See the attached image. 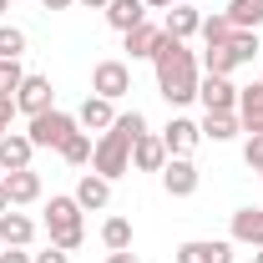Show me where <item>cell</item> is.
<instances>
[{
  "mask_svg": "<svg viewBox=\"0 0 263 263\" xmlns=\"http://www.w3.org/2000/svg\"><path fill=\"white\" fill-rule=\"evenodd\" d=\"M147 132V117L132 106V111H117V122L97 137V147H91V172L106 177V182H117V177H127L132 172V142Z\"/></svg>",
  "mask_w": 263,
  "mask_h": 263,
  "instance_id": "1",
  "label": "cell"
},
{
  "mask_svg": "<svg viewBox=\"0 0 263 263\" xmlns=\"http://www.w3.org/2000/svg\"><path fill=\"white\" fill-rule=\"evenodd\" d=\"M152 66H157V91L167 97V106L197 101V81H202V76H197V56L187 51V41H172V35L162 31Z\"/></svg>",
  "mask_w": 263,
  "mask_h": 263,
  "instance_id": "2",
  "label": "cell"
},
{
  "mask_svg": "<svg viewBox=\"0 0 263 263\" xmlns=\"http://www.w3.org/2000/svg\"><path fill=\"white\" fill-rule=\"evenodd\" d=\"M81 213H86V208H81L76 197H51V202H46V233H51L56 248H66V253L81 248V238H86Z\"/></svg>",
  "mask_w": 263,
  "mask_h": 263,
  "instance_id": "3",
  "label": "cell"
},
{
  "mask_svg": "<svg viewBox=\"0 0 263 263\" xmlns=\"http://www.w3.org/2000/svg\"><path fill=\"white\" fill-rule=\"evenodd\" d=\"M71 132H76V117H71V111H56V106H51V111L31 117V132H26V137H31L35 147H61Z\"/></svg>",
  "mask_w": 263,
  "mask_h": 263,
  "instance_id": "4",
  "label": "cell"
},
{
  "mask_svg": "<svg viewBox=\"0 0 263 263\" xmlns=\"http://www.w3.org/2000/svg\"><path fill=\"white\" fill-rule=\"evenodd\" d=\"M91 91L106 101H122L132 91V66L127 61H97V71H91Z\"/></svg>",
  "mask_w": 263,
  "mask_h": 263,
  "instance_id": "5",
  "label": "cell"
},
{
  "mask_svg": "<svg viewBox=\"0 0 263 263\" xmlns=\"http://www.w3.org/2000/svg\"><path fill=\"white\" fill-rule=\"evenodd\" d=\"M51 106H56L51 76H26V81H21V91H15V111H26V117H41V111H51Z\"/></svg>",
  "mask_w": 263,
  "mask_h": 263,
  "instance_id": "6",
  "label": "cell"
},
{
  "mask_svg": "<svg viewBox=\"0 0 263 263\" xmlns=\"http://www.w3.org/2000/svg\"><path fill=\"white\" fill-rule=\"evenodd\" d=\"M197 167H193V157H167V167H162V187H167V197H193L197 193Z\"/></svg>",
  "mask_w": 263,
  "mask_h": 263,
  "instance_id": "7",
  "label": "cell"
},
{
  "mask_svg": "<svg viewBox=\"0 0 263 263\" xmlns=\"http://www.w3.org/2000/svg\"><path fill=\"white\" fill-rule=\"evenodd\" d=\"M177 263H233V243L228 238H193L177 248Z\"/></svg>",
  "mask_w": 263,
  "mask_h": 263,
  "instance_id": "8",
  "label": "cell"
},
{
  "mask_svg": "<svg viewBox=\"0 0 263 263\" xmlns=\"http://www.w3.org/2000/svg\"><path fill=\"white\" fill-rule=\"evenodd\" d=\"M197 101H202V111H238V86L228 76H208V81H197Z\"/></svg>",
  "mask_w": 263,
  "mask_h": 263,
  "instance_id": "9",
  "label": "cell"
},
{
  "mask_svg": "<svg viewBox=\"0 0 263 263\" xmlns=\"http://www.w3.org/2000/svg\"><path fill=\"white\" fill-rule=\"evenodd\" d=\"M197 142H202V127L197 122H187V117H172L162 132V147H167V157H187Z\"/></svg>",
  "mask_w": 263,
  "mask_h": 263,
  "instance_id": "10",
  "label": "cell"
},
{
  "mask_svg": "<svg viewBox=\"0 0 263 263\" xmlns=\"http://www.w3.org/2000/svg\"><path fill=\"white\" fill-rule=\"evenodd\" d=\"M35 157V142L26 132H5L0 137V172H21V167H31Z\"/></svg>",
  "mask_w": 263,
  "mask_h": 263,
  "instance_id": "11",
  "label": "cell"
},
{
  "mask_svg": "<svg viewBox=\"0 0 263 263\" xmlns=\"http://www.w3.org/2000/svg\"><path fill=\"white\" fill-rule=\"evenodd\" d=\"M228 233H233V243H243V248H263V208H238Z\"/></svg>",
  "mask_w": 263,
  "mask_h": 263,
  "instance_id": "12",
  "label": "cell"
},
{
  "mask_svg": "<svg viewBox=\"0 0 263 263\" xmlns=\"http://www.w3.org/2000/svg\"><path fill=\"white\" fill-rule=\"evenodd\" d=\"M132 167H137V172H162V167H167V147H162V137L142 132V137L132 142Z\"/></svg>",
  "mask_w": 263,
  "mask_h": 263,
  "instance_id": "13",
  "label": "cell"
},
{
  "mask_svg": "<svg viewBox=\"0 0 263 263\" xmlns=\"http://www.w3.org/2000/svg\"><path fill=\"white\" fill-rule=\"evenodd\" d=\"M162 31L172 35V41H187V35L202 31V15H197L187 0H177V5H167V21H162Z\"/></svg>",
  "mask_w": 263,
  "mask_h": 263,
  "instance_id": "14",
  "label": "cell"
},
{
  "mask_svg": "<svg viewBox=\"0 0 263 263\" xmlns=\"http://www.w3.org/2000/svg\"><path fill=\"white\" fill-rule=\"evenodd\" d=\"M5 197H10V208H26L41 197V172L31 167H21V172H5Z\"/></svg>",
  "mask_w": 263,
  "mask_h": 263,
  "instance_id": "15",
  "label": "cell"
},
{
  "mask_svg": "<svg viewBox=\"0 0 263 263\" xmlns=\"http://www.w3.org/2000/svg\"><path fill=\"white\" fill-rule=\"evenodd\" d=\"M111 122H117V101H106V97H86L81 111H76V127H86V132H106Z\"/></svg>",
  "mask_w": 263,
  "mask_h": 263,
  "instance_id": "16",
  "label": "cell"
},
{
  "mask_svg": "<svg viewBox=\"0 0 263 263\" xmlns=\"http://www.w3.org/2000/svg\"><path fill=\"white\" fill-rule=\"evenodd\" d=\"M31 238H35V223L26 213H15V208L0 213V243H5V248H26Z\"/></svg>",
  "mask_w": 263,
  "mask_h": 263,
  "instance_id": "17",
  "label": "cell"
},
{
  "mask_svg": "<svg viewBox=\"0 0 263 263\" xmlns=\"http://www.w3.org/2000/svg\"><path fill=\"white\" fill-rule=\"evenodd\" d=\"M71 197H76L86 213H101V208L111 202V182H106V177H97V172H86V177L76 182V193H71Z\"/></svg>",
  "mask_w": 263,
  "mask_h": 263,
  "instance_id": "18",
  "label": "cell"
},
{
  "mask_svg": "<svg viewBox=\"0 0 263 263\" xmlns=\"http://www.w3.org/2000/svg\"><path fill=\"white\" fill-rule=\"evenodd\" d=\"M142 21H147V5H142V0H106V26H111V31L127 35L132 26H142Z\"/></svg>",
  "mask_w": 263,
  "mask_h": 263,
  "instance_id": "19",
  "label": "cell"
},
{
  "mask_svg": "<svg viewBox=\"0 0 263 263\" xmlns=\"http://www.w3.org/2000/svg\"><path fill=\"white\" fill-rule=\"evenodd\" d=\"M238 122H243V132H263V81L238 91Z\"/></svg>",
  "mask_w": 263,
  "mask_h": 263,
  "instance_id": "20",
  "label": "cell"
},
{
  "mask_svg": "<svg viewBox=\"0 0 263 263\" xmlns=\"http://www.w3.org/2000/svg\"><path fill=\"white\" fill-rule=\"evenodd\" d=\"M157 41H162V26H132L127 31V51H132V61H152L157 56Z\"/></svg>",
  "mask_w": 263,
  "mask_h": 263,
  "instance_id": "21",
  "label": "cell"
},
{
  "mask_svg": "<svg viewBox=\"0 0 263 263\" xmlns=\"http://www.w3.org/2000/svg\"><path fill=\"white\" fill-rule=\"evenodd\" d=\"M197 127H202V137H208V142H233V137L243 132V122H238V111H208Z\"/></svg>",
  "mask_w": 263,
  "mask_h": 263,
  "instance_id": "22",
  "label": "cell"
},
{
  "mask_svg": "<svg viewBox=\"0 0 263 263\" xmlns=\"http://www.w3.org/2000/svg\"><path fill=\"white\" fill-rule=\"evenodd\" d=\"M223 15L233 21V31H258L263 26V0H228Z\"/></svg>",
  "mask_w": 263,
  "mask_h": 263,
  "instance_id": "23",
  "label": "cell"
},
{
  "mask_svg": "<svg viewBox=\"0 0 263 263\" xmlns=\"http://www.w3.org/2000/svg\"><path fill=\"white\" fill-rule=\"evenodd\" d=\"M91 147H97V142H91V132H81V127H76V132H71V137L61 142V147H56V152H61L71 167H86V162H91Z\"/></svg>",
  "mask_w": 263,
  "mask_h": 263,
  "instance_id": "24",
  "label": "cell"
},
{
  "mask_svg": "<svg viewBox=\"0 0 263 263\" xmlns=\"http://www.w3.org/2000/svg\"><path fill=\"white\" fill-rule=\"evenodd\" d=\"M223 46L233 51V61H238V66H248L253 56H258V31H233Z\"/></svg>",
  "mask_w": 263,
  "mask_h": 263,
  "instance_id": "25",
  "label": "cell"
},
{
  "mask_svg": "<svg viewBox=\"0 0 263 263\" xmlns=\"http://www.w3.org/2000/svg\"><path fill=\"white\" fill-rule=\"evenodd\" d=\"M101 243H106L111 253L132 248V223H127V218H106V223H101Z\"/></svg>",
  "mask_w": 263,
  "mask_h": 263,
  "instance_id": "26",
  "label": "cell"
},
{
  "mask_svg": "<svg viewBox=\"0 0 263 263\" xmlns=\"http://www.w3.org/2000/svg\"><path fill=\"white\" fill-rule=\"evenodd\" d=\"M202 66H208V76H233V71H238L228 46H208V51H202Z\"/></svg>",
  "mask_w": 263,
  "mask_h": 263,
  "instance_id": "27",
  "label": "cell"
},
{
  "mask_svg": "<svg viewBox=\"0 0 263 263\" xmlns=\"http://www.w3.org/2000/svg\"><path fill=\"white\" fill-rule=\"evenodd\" d=\"M26 56V31L21 26H0V61H21Z\"/></svg>",
  "mask_w": 263,
  "mask_h": 263,
  "instance_id": "28",
  "label": "cell"
},
{
  "mask_svg": "<svg viewBox=\"0 0 263 263\" xmlns=\"http://www.w3.org/2000/svg\"><path fill=\"white\" fill-rule=\"evenodd\" d=\"M197 35H202V46H223V41L233 35V21L228 15H202V31Z\"/></svg>",
  "mask_w": 263,
  "mask_h": 263,
  "instance_id": "29",
  "label": "cell"
},
{
  "mask_svg": "<svg viewBox=\"0 0 263 263\" xmlns=\"http://www.w3.org/2000/svg\"><path fill=\"white\" fill-rule=\"evenodd\" d=\"M21 81H26L21 61H0V91H5V97H15V91H21Z\"/></svg>",
  "mask_w": 263,
  "mask_h": 263,
  "instance_id": "30",
  "label": "cell"
},
{
  "mask_svg": "<svg viewBox=\"0 0 263 263\" xmlns=\"http://www.w3.org/2000/svg\"><path fill=\"white\" fill-rule=\"evenodd\" d=\"M243 162H248V167H258V162H263V132H253V137L243 142Z\"/></svg>",
  "mask_w": 263,
  "mask_h": 263,
  "instance_id": "31",
  "label": "cell"
},
{
  "mask_svg": "<svg viewBox=\"0 0 263 263\" xmlns=\"http://www.w3.org/2000/svg\"><path fill=\"white\" fill-rule=\"evenodd\" d=\"M35 263H71L66 258V248H56V243H51V248H46V253H31Z\"/></svg>",
  "mask_w": 263,
  "mask_h": 263,
  "instance_id": "32",
  "label": "cell"
},
{
  "mask_svg": "<svg viewBox=\"0 0 263 263\" xmlns=\"http://www.w3.org/2000/svg\"><path fill=\"white\" fill-rule=\"evenodd\" d=\"M0 263H35L31 253H21V248H0Z\"/></svg>",
  "mask_w": 263,
  "mask_h": 263,
  "instance_id": "33",
  "label": "cell"
},
{
  "mask_svg": "<svg viewBox=\"0 0 263 263\" xmlns=\"http://www.w3.org/2000/svg\"><path fill=\"white\" fill-rule=\"evenodd\" d=\"M106 263H142V258H137L132 248H122V253H106Z\"/></svg>",
  "mask_w": 263,
  "mask_h": 263,
  "instance_id": "34",
  "label": "cell"
},
{
  "mask_svg": "<svg viewBox=\"0 0 263 263\" xmlns=\"http://www.w3.org/2000/svg\"><path fill=\"white\" fill-rule=\"evenodd\" d=\"M41 5H46V10H71L76 0H41Z\"/></svg>",
  "mask_w": 263,
  "mask_h": 263,
  "instance_id": "35",
  "label": "cell"
},
{
  "mask_svg": "<svg viewBox=\"0 0 263 263\" xmlns=\"http://www.w3.org/2000/svg\"><path fill=\"white\" fill-rule=\"evenodd\" d=\"M142 5H147V10H167L172 0H142Z\"/></svg>",
  "mask_w": 263,
  "mask_h": 263,
  "instance_id": "36",
  "label": "cell"
},
{
  "mask_svg": "<svg viewBox=\"0 0 263 263\" xmlns=\"http://www.w3.org/2000/svg\"><path fill=\"white\" fill-rule=\"evenodd\" d=\"M5 208H10V197H5V177H0V213H5Z\"/></svg>",
  "mask_w": 263,
  "mask_h": 263,
  "instance_id": "37",
  "label": "cell"
},
{
  "mask_svg": "<svg viewBox=\"0 0 263 263\" xmlns=\"http://www.w3.org/2000/svg\"><path fill=\"white\" fill-rule=\"evenodd\" d=\"M76 5H91V10H106V0H76Z\"/></svg>",
  "mask_w": 263,
  "mask_h": 263,
  "instance_id": "38",
  "label": "cell"
},
{
  "mask_svg": "<svg viewBox=\"0 0 263 263\" xmlns=\"http://www.w3.org/2000/svg\"><path fill=\"white\" fill-rule=\"evenodd\" d=\"M5 132H10V117H5V111H0V137H5Z\"/></svg>",
  "mask_w": 263,
  "mask_h": 263,
  "instance_id": "39",
  "label": "cell"
},
{
  "mask_svg": "<svg viewBox=\"0 0 263 263\" xmlns=\"http://www.w3.org/2000/svg\"><path fill=\"white\" fill-rule=\"evenodd\" d=\"M253 263H263V248H253Z\"/></svg>",
  "mask_w": 263,
  "mask_h": 263,
  "instance_id": "40",
  "label": "cell"
},
{
  "mask_svg": "<svg viewBox=\"0 0 263 263\" xmlns=\"http://www.w3.org/2000/svg\"><path fill=\"white\" fill-rule=\"evenodd\" d=\"M5 10H10V0H0V15H5Z\"/></svg>",
  "mask_w": 263,
  "mask_h": 263,
  "instance_id": "41",
  "label": "cell"
},
{
  "mask_svg": "<svg viewBox=\"0 0 263 263\" xmlns=\"http://www.w3.org/2000/svg\"><path fill=\"white\" fill-rule=\"evenodd\" d=\"M253 172H258V177H263V162H258V167H253Z\"/></svg>",
  "mask_w": 263,
  "mask_h": 263,
  "instance_id": "42",
  "label": "cell"
},
{
  "mask_svg": "<svg viewBox=\"0 0 263 263\" xmlns=\"http://www.w3.org/2000/svg\"><path fill=\"white\" fill-rule=\"evenodd\" d=\"M172 5H177V0H172ZM187 5H193V0H187Z\"/></svg>",
  "mask_w": 263,
  "mask_h": 263,
  "instance_id": "43",
  "label": "cell"
},
{
  "mask_svg": "<svg viewBox=\"0 0 263 263\" xmlns=\"http://www.w3.org/2000/svg\"><path fill=\"white\" fill-rule=\"evenodd\" d=\"M0 248H5V243H0Z\"/></svg>",
  "mask_w": 263,
  "mask_h": 263,
  "instance_id": "44",
  "label": "cell"
}]
</instances>
